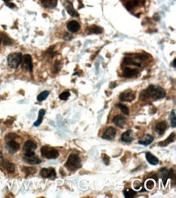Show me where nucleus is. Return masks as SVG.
<instances>
[{"label": "nucleus", "instance_id": "f257e3e1", "mask_svg": "<svg viewBox=\"0 0 176 198\" xmlns=\"http://www.w3.org/2000/svg\"><path fill=\"white\" fill-rule=\"evenodd\" d=\"M166 96V91L162 87L157 85H149L146 89L141 93V99L142 101L152 98L153 100H158Z\"/></svg>", "mask_w": 176, "mask_h": 198}, {"label": "nucleus", "instance_id": "f03ea898", "mask_svg": "<svg viewBox=\"0 0 176 198\" xmlns=\"http://www.w3.org/2000/svg\"><path fill=\"white\" fill-rule=\"evenodd\" d=\"M65 167L68 168L71 171H75L81 167V161L80 158L77 154H71L68 157L67 163L65 164Z\"/></svg>", "mask_w": 176, "mask_h": 198}, {"label": "nucleus", "instance_id": "7ed1b4c3", "mask_svg": "<svg viewBox=\"0 0 176 198\" xmlns=\"http://www.w3.org/2000/svg\"><path fill=\"white\" fill-rule=\"evenodd\" d=\"M22 54L20 52H15L8 55V63L9 67L13 69H16L19 67V65L21 63Z\"/></svg>", "mask_w": 176, "mask_h": 198}, {"label": "nucleus", "instance_id": "20e7f679", "mask_svg": "<svg viewBox=\"0 0 176 198\" xmlns=\"http://www.w3.org/2000/svg\"><path fill=\"white\" fill-rule=\"evenodd\" d=\"M41 153L44 158L48 159H55L59 157V151L55 148L50 147V146H43L41 149Z\"/></svg>", "mask_w": 176, "mask_h": 198}, {"label": "nucleus", "instance_id": "39448f33", "mask_svg": "<svg viewBox=\"0 0 176 198\" xmlns=\"http://www.w3.org/2000/svg\"><path fill=\"white\" fill-rule=\"evenodd\" d=\"M22 67L24 70L30 72H31L33 71V63H32V57L29 55H24L22 56L21 60Z\"/></svg>", "mask_w": 176, "mask_h": 198}, {"label": "nucleus", "instance_id": "423d86ee", "mask_svg": "<svg viewBox=\"0 0 176 198\" xmlns=\"http://www.w3.org/2000/svg\"><path fill=\"white\" fill-rule=\"evenodd\" d=\"M159 172H160L161 174V177L163 179V185H164V186H166V181H167L168 179H172V177H174L173 169H170V171H168L167 169L163 167V168H161L160 170H159Z\"/></svg>", "mask_w": 176, "mask_h": 198}, {"label": "nucleus", "instance_id": "0eeeda50", "mask_svg": "<svg viewBox=\"0 0 176 198\" xmlns=\"http://www.w3.org/2000/svg\"><path fill=\"white\" fill-rule=\"evenodd\" d=\"M23 160L25 163L32 165L40 164L41 163V160L37 157L34 153H29V154H24L23 156Z\"/></svg>", "mask_w": 176, "mask_h": 198}, {"label": "nucleus", "instance_id": "6e6552de", "mask_svg": "<svg viewBox=\"0 0 176 198\" xmlns=\"http://www.w3.org/2000/svg\"><path fill=\"white\" fill-rule=\"evenodd\" d=\"M6 149L7 151L8 152L11 154H13V153H16V152L20 149V144L17 143L16 141V140H13V141H6Z\"/></svg>", "mask_w": 176, "mask_h": 198}, {"label": "nucleus", "instance_id": "1a4fd4ad", "mask_svg": "<svg viewBox=\"0 0 176 198\" xmlns=\"http://www.w3.org/2000/svg\"><path fill=\"white\" fill-rule=\"evenodd\" d=\"M37 144L33 141H27L24 145L23 150L24 154H29V153H34L35 149H37Z\"/></svg>", "mask_w": 176, "mask_h": 198}, {"label": "nucleus", "instance_id": "9d476101", "mask_svg": "<svg viewBox=\"0 0 176 198\" xmlns=\"http://www.w3.org/2000/svg\"><path fill=\"white\" fill-rule=\"evenodd\" d=\"M136 98V94L135 93H133V91L131 90H126L123 93H122L120 96V99L122 102H132L134 99Z\"/></svg>", "mask_w": 176, "mask_h": 198}, {"label": "nucleus", "instance_id": "9b49d317", "mask_svg": "<svg viewBox=\"0 0 176 198\" xmlns=\"http://www.w3.org/2000/svg\"><path fill=\"white\" fill-rule=\"evenodd\" d=\"M40 175L43 178L55 179L56 178V171L54 168H43L40 171Z\"/></svg>", "mask_w": 176, "mask_h": 198}, {"label": "nucleus", "instance_id": "f8f14e48", "mask_svg": "<svg viewBox=\"0 0 176 198\" xmlns=\"http://www.w3.org/2000/svg\"><path fill=\"white\" fill-rule=\"evenodd\" d=\"M115 135H116L115 128H114L113 127H108V128H106V130L104 131L102 137L103 138V139L111 141V140L115 139Z\"/></svg>", "mask_w": 176, "mask_h": 198}, {"label": "nucleus", "instance_id": "ddd939ff", "mask_svg": "<svg viewBox=\"0 0 176 198\" xmlns=\"http://www.w3.org/2000/svg\"><path fill=\"white\" fill-rule=\"evenodd\" d=\"M64 7H65V8H66L67 12V13H68L69 15H71V16H73V17H79L78 12L75 10L74 8H73L72 3L68 1V0H67V1H65V3H64Z\"/></svg>", "mask_w": 176, "mask_h": 198}, {"label": "nucleus", "instance_id": "4468645a", "mask_svg": "<svg viewBox=\"0 0 176 198\" xmlns=\"http://www.w3.org/2000/svg\"><path fill=\"white\" fill-rule=\"evenodd\" d=\"M67 28L68 31L72 32V33H77L80 29V24L78 22L72 20L67 24Z\"/></svg>", "mask_w": 176, "mask_h": 198}, {"label": "nucleus", "instance_id": "2eb2a0df", "mask_svg": "<svg viewBox=\"0 0 176 198\" xmlns=\"http://www.w3.org/2000/svg\"><path fill=\"white\" fill-rule=\"evenodd\" d=\"M112 122L114 124H115L118 127H120V128H123L124 124H125L126 122V118L123 115H118L115 117H114V119L112 120Z\"/></svg>", "mask_w": 176, "mask_h": 198}, {"label": "nucleus", "instance_id": "dca6fc26", "mask_svg": "<svg viewBox=\"0 0 176 198\" xmlns=\"http://www.w3.org/2000/svg\"><path fill=\"white\" fill-rule=\"evenodd\" d=\"M166 128H167V124L165 121H162L159 122L155 126V130L159 135H163L166 131Z\"/></svg>", "mask_w": 176, "mask_h": 198}, {"label": "nucleus", "instance_id": "f3484780", "mask_svg": "<svg viewBox=\"0 0 176 198\" xmlns=\"http://www.w3.org/2000/svg\"><path fill=\"white\" fill-rule=\"evenodd\" d=\"M137 75H138V71L136 70V69L130 68V67H126V68L123 69V76L124 77L129 78V77H136Z\"/></svg>", "mask_w": 176, "mask_h": 198}, {"label": "nucleus", "instance_id": "a211bd4d", "mask_svg": "<svg viewBox=\"0 0 176 198\" xmlns=\"http://www.w3.org/2000/svg\"><path fill=\"white\" fill-rule=\"evenodd\" d=\"M1 165L4 169H6V171L9 173H13L15 172V165L13 163H10V162L6 161V160H3V161L1 162Z\"/></svg>", "mask_w": 176, "mask_h": 198}, {"label": "nucleus", "instance_id": "6ab92c4d", "mask_svg": "<svg viewBox=\"0 0 176 198\" xmlns=\"http://www.w3.org/2000/svg\"><path fill=\"white\" fill-rule=\"evenodd\" d=\"M153 140H154V137H153V136L149 135V134H147V135H145L142 139L139 140L138 143H139L140 145L147 146V145H150V144L153 141Z\"/></svg>", "mask_w": 176, "mask_h": 198}, {"label": "nucleus", "instance_id": "aec40b11", "mask_svg": "<svg viewBox=\"0 0 176 198\" xmlns=\"http://www.w3.org/2000/svg\"><path fill=\"white\" fill-rule=\"evenodd\" d=\"M132 130H128V131H125L124 133L122 134L121 136V141L123 142H127V143H130L133 141L132 137Z\"/></svg>", "mask_w": 176, "mask_h": 198}, {"label": "nucleus", "instance_id": "412c9836", "mask_svg": "<svg viewBox=\"0 0 176 198\" xmlns=\"http://www.w3.org/2000/svg\"><path fill=\"white\" fill-rule=\"evenodd\" d=\"M145 157H146L147 161H148V163H149V164L153 165V166H156V165L158 164V158L155 157L154 155H153L151 153H149V152L145 153Z\"/></svg>", "mask_w": 176, "mask_h": 198}, {"label": "nucleus", "instance_id": "4be33fe9", "mask_svg": "<svg viewBox=\"0 0 176 198\" xmlns=\"http://www.w3.org/2000/svg\"><path fill=\"white\" fill-rule=\"evenodd\" d=\"M174 139H175V133L173 132V133H171L169 136V137L167 138V139L165 140L164 141H161V142H159L158 145L161 146V147H164V146L168 145L170 143H172L173 141H174Z\"/></svg>", "mask_w": 176, "mask_h": 198}, {"label": "nucleus", "instance_id": "5701e85b", "mask_svg": "<svg viewBox=\"0 0 176 198\" xmlns=\"http://www.w3.org/2000/svg\"><path fill=\"white\" fill-rule=\"evenodd\" d=\"M103 30H102V28L98 27L97 25H92L88 27L87 29V33L88 34H102Z\"/></svg>", "mask_w": 176, "mask_h": 198}, {"label": "nucleus", "instance_id": "b1692460", "mask_svg": "<svg viewBox=\"0 0 176 198\" xmlns=\"http://www.w3.org/2000/svg\"><path fill=\"white\" fill-rule=\"evenodd\" d=\"M41 3L46 8H54L57 6V0H41Z\"/></svg>", "mask_w": 176, "mask_h": 198}, {"label": "nucleus", "instance_id": "393cba45", "mask_svg": "<svg viewBox=\"0 0 176 198\" xmlns=\"http://www.w3.org/2000/svg\"><path fill=\"white\" fill-rule=\"evenodd\" d=\"M123 195H124V197L126 198H132L136 195V192L131 188H127L125 190H123Z\"/></svg>", "mask_w": 176, "mask_h": 198}, {"label": "nucleus", "instance_id": "a878e982", "mask_svg": "<svg viewBox=\"0 0 176 198\" xmlns=\"http://www.w3.org/2000/svg\"><path fill=\"white\" fill-rule=\"evenodd\" d=\"M45 110H43V109H41V110H39V113H38V119H37V121L34 123V126L35 127H37V126H39L40 124L42 123V120H43V116L45 115Z\"/></svg>", "mask_w": 176, "mask_h": 198}, {"label": "nucleus", "instance_id": "bb28decb", "mask_svg": "<svg viewBox=\"0 0 176 198\" xmlns=\"http://www.w3.org/2000/svg\"><path fill=\"white\" fill-rule=\"evenodd\" d=\"M49 94H50V91L45 90V91H43V92H41V94L37 96V101H38V102H42V101L45 100L47 97L49 96Z\"/></svg>", "mask_w": 176, "mask_h": 198}, {"label": "nucleus", "instance_id": "cd10ccee", "mask_svg": "<svg viewBox=\"0 0 176 198\" xmlns=\"http://www.w3.org/2000/svg\"><path fill=\"white\" fill-rule=\"evenodd\" d=\"M170 124H171L172 128H174L176 127V116L174 110H172V111L170 113Z\"/></svg>", "mask_w": 176, "mask_h": 198}, {"label": "nucleus", "instance_id": "c85d7f7f", "mask_svg": "<svg viewBox=\"0 0 176 198\" xmlns=\"http://www.w3.org/2000/svg\"><path fill=\"white\" fill-rule=\"evenodd\" d=\"M155 186V182L153 179H149V180H147L145 182V187H146L147 189H149V190H152L154 188Z\"/></svg>", "mask_w": 176, "mask_h": 198}, {"label": "nucleus", "instance_id": "c756f323", "mask_svg": "<svg viewBox=\"0 0 176 198\" xmlns=\"http://www.w3.org/2000/svg\"><path fill=\"white\" fill-rule=\"evenodd\" d=\"M0 39H1V41H3L4 45H10V44L12 43V40L5 34H2V38H0Z\"/></svg>", "mask_w": 176, "mask_h": 198}, {"label": "nucleus", "instance_id": "7c9ffc66", "mask_svg": "<svg viewBox=\"0 0 176 198\" xmlns=\"http://www.w3.org/2000/svg\"><path fill=\"white\" fill-rule=\"evenodd\" d=\"M116 106L120 108L123 114L129 115V109H128V107H127V106H125V105H123V104H117Z\"/></svg>", "mask_w": 176, "mask_h": 198}, {"label": "nucleus", "instance_id": "2f4dec72", "mask_svg": "<svg viewBox=\"0 0 176 198\" xmlns=\"http://www.w3.org/2000/svg\"><path fill=\"white\" fill-rule=\"evenodd\" d=\"M132 186L134 189H136V190H139L140 188H142L143 184L139 180H135L132 183Z\"/></svg>", "mask_w": 176, "mask_h": 198}, {"label": "nucleus", "instance_id": "473e14b6", "mask_svg": "<svg viewBox=\"0 0 176 198\" xmlns=\"http://www.w3.org/2000/svg\"><path fill=\"white\" fill-rule=\"evenodd\" d=\"M69 97H70L69 91H64V92H63L59 95V98L61 100H67V99H68Z\"/></svg>", "mask_w": 176, "mask_h": 198}, {"label": "nucleus", "instance_id": "72a5a7b5", "mask_svg": "<svg viewBox=\"0 0 176 198\" xmlns=\"http://www.w3.org/2000/svg\"><path fill=\"white\" fill-rule=\"evenodd\" d=\"M17 137V136L16 134L14 133H9L5 137V140L6 141H13V140H16V138Z\"/></svg>", "mask_w": 176, "mask_h": 198}, {"label": "nucleus", "instance_id": "f704fd0d", "mask_svg": "<svg viewBox=\"0 0 176 198\" xmlns=\"http://www.w3.org/2000/svg\"><path fill=\"white\" fill-rule=\"evenodd\" d=\"M24 171L26 173V175H31V174L35 173L36 170L34 168H26V167H24Z\"/></svg>", "mask_w": 176, "mask_h": 198}, {"label": "nucleus", "instance_id": "c9c22d12", "mask_svg": "<svg viewBox=\"0 0 176 198\" xmlns=\"http://www.w3.org/2000/svg\"><path fill=\"white\" fill-rule=\"evenodd\" d=\"M102 160H103L104 163H105L106 165L110 164V158L108 157L107 155L102 154Z\"/></svg>", "mask_w": 176, "mask_h": 198}, {"label": "nucleus", "instance_id": "e433bc0d", "mask_svg": "<svg viewBox=\"0 0 176 198\" xmlns=\"http://www.w3.org/2000/svg\"><path fill=\"white\" fill-rule=\"evenodd\" d=\"M72 38V36L70 34H66V35L64 36V39L66 40V41H68V40H71Z\"/></svg>", "mask_w": 176, "mask_h": 198}, {"label": "nucleus", "instance_id": "4c0bfd02", "mask_svg": "<svg viewBox=\"0 0 176 198\" xmlns=\"http://www.w3.org/2000/svg\"><path fill=\"white\" fill-rule=\"evenodd\" d=\"M6 4H7V6L9 7V8H14L15 7H16V5H15V4L12 3H10V2L6 3Z\"/></svg>", "mask_w": 176, "mask_h": 198}, {"label": "nucleus", "instance_id": "58836bf2", "mask_svg": "<svg viewBox=\"0 0 176 198\" xmlns=\"http://www.w3.org/2000/svg\"><path fill=\"white\" fill-rule=\"evenodd\" d=\"M115 87H116V83L115 82H111L110 84V88H115Z\"/></svg>", "mask_w": 176, "mask_h": 198}, {"label": "nucleus", "instance_id": "ea45409f", "mask_svg": "<svg viewBox=\"0 0 176 198\" xmlns=\"http://www.w3.org/2000/svg\"><path fill=\"white\" fill-rule=\"evenodd\" d=\"M175 62H176V59H174V60H173V67H175Z\"/></svg>", "mask_w": 176, "mask_h": 198}, {"label": "nucleus", "instance_id": "a19ab883", "mask_svg": "<svg viewBox=\"0 0 176 198\" xmlns=\"http://www.w3.org/2000/svg\"><path fill=\"white\" fill-rule=\"evenodd\" d=\"M3 158V153H2V152L0 151V158Z\"/></svg>", "mask_w": 176, "mask_h": 198}, {"label": "nucleus", "instance_id": "79ce46f5", "mask_svg": "<svg viewBox=\"0 0 176 198\" xmlns=\"http://www.w3.org/2000/svg\"><path fill=\"white\" fill-rule=\"evenodd\" d=\"M4 2H6V3H8V2H10L11 0H3Z\"/></svg>", "mask_w": 176, "mask_h": 198}, {"label": "nucleus", "instance_id": "37998d69", "mask_svg": "<svg viewBox=\"0 0 176 198\" xmlns=\"http://www.w3.org/2000/svg\"><path fill=\"white\" fill-rule=\"evenodd\" d=\"M0 44H1V39H0Z\"/></svg>", "mask_w": 176, "mask_h": 198}]
</instances>
